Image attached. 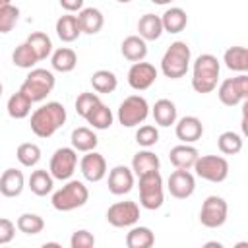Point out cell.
Returning a JSON list of instances; mask_svg holds the SVG:
<instances>
[{
    "label": "cell",
    "mask_w": 248,
    "mask_h": 248,
    "mask_svg": "<svg viewBox=\"0 0 248 248\" xmlns=\"http://www.w3.org/2000/svg\"><path fill=\"white\" fill-rule=\"evenodd\" d=\"M89 200V190L81 180H68L60 190L52 194V207L56 211H72L85 205Z\"/></svg>",
    "instance_id": "cell-5"
},
{
    "label": "cell",
    "mask_w": 248,
    "mask_h": 248,
    "mask_svg": "<svg viewBox=\"0 0 248 248\" xmlns=\"http://www.w3.org/2000/svg\"><path fill=\"white\" fill-rule=\"evenodd\" d=\"M229 215V205L221 196H207L202 203L200 211V223L207 229H219L225 225Z\"/></svg>",
    "instance_id": "cell-9"
},
{
    "label": "cell",
    "mask_w": 248,
    "mask_h": 248,
    "mask_svg": "<svg viewBox=\"0 0 248 248\" xmlns=\"http://www.w3.org/2000/svg\"><path fill=\"white\" fill-rule=\"evenodd\" d=\"M70 246H72V248H93V246H95V236H93L89 231L79 229V231H76V232L72 234Z\"/></svg>",
    "instance_id": "cell-43"
},
{
    "label": "cell",
    "mask_w": 248,
    "mask_h": 248,
    "mask_svg": "<svg viewBox=\"0 0 248 248\" xmlns=\"http://www.w3.org/2000/svg\"><path fill=\"white\" fill-rule=\"evenodd\" d=\"M161 23H163V31L167 33H180L184 31L186 23H188V16L182 8H169L163 16H161Z\"/></svg>",
    "instance_id": "cell-26"
},
{
    "label": "cell",
    "mask_w": 248,
    "mask_h": 248,
    "mask_svg": "<svg viewBox=\"0 0 248 248\" xmlns=\"http://www.w3.org/2000/svg\"><path fill=\"white\" fill-rule=\"evenodd\" d=\"M223 62L229 70L246 74L248 72V48L246 46H231L223 54Z\"/></svg>",
    "instance_id": "cell-24"
},
{
    "label": "cell",
    "mask_w": 248,
    "mask_h": 248,
    "mask_svg": "<svg viewBox=\"0 0 248 248\" xmlns=\"http://www.w3.org/2000/svg\"><path fill=\"white\" fill-rule=\"evenodd\" d=\"M70 141H72V147H74L76 151H81V153L93 151V149L97 147V143H99V140H97L95 132H93V130H89V128H85V126L76 128V130L72 132Z\"/></svg>",
    "instance_id": "cell-27"
},
{
    "label": "cell",
    "mask_w": 248,
    "mask_h": 248,
    "mask_svg": "<svg viewBox=\"0 0 248 248\" xmlns=\"http://www.w3.org/2000/svg\"><path fill=\"white\" fill-rule=\"evenodd\" d=\"M16 157L23 167H35L41 161V147L37 143H31V141L21 143L16 151Z\"/></svg>",
    "instance_id": "cell-39"
},
{
    "label": "cell",
    "mask_w": 248,
    "mask_h": 248,
    "mask_svg": "<svg viewBox=\"0 0 248 248\" xmlns=\"http://www.w3.org/2000/svg\"><path fill=\"white\" fill-rule=\"evenodd\" d=\"M56 85V78L50 70L45 68H33L27 78L23 79L19 91L31 101V103H41L46 99V95H50V91Z\"/></svg>",
    "instance_id": "cell-4"
},
{
    "label": "cell",
    "mask_w": 248,
    "mask_h": 248,
    "mask_svg": "<svg viewBox=\"0 0 248 248\" xmlns=\"http://www.w3.org/2000/svg\"><path fill=\"white\" fill-rule=\"evenodd\" d=\"M85 120H87L95 130H108V128L112 126L114 116H112V110H110L105 103H99V105H95V107L87 112Z\"/></svg>",
    "instance_id": "cell-28"
},
{
    "label": "cell",
    "mask_w": 248,
    "mask_h": 248,
    "mask_svg": "<svg viewBox=\"0 0 248 248\" xmlns=\"http://www.w3.org/2000/svg\"><path fill=\"white\" fill-rule=\"evenodd\" d=\"M192 169L207 182H223L229 176V161L221 155H202L196 159Z\"/></svg>",
    "instance_id": "cell-8"
},
{
    "label": "cell",
    "mask_w": 248,
    "mask_h": 248,
    "mask_svg": "<svg viewBox=\"0 0 248 248\" xmlns=\"http://www.w3.org/2000/svg\"><path fill=\"white\" fill-rule=\"evenodd\" d=\"M99 103H101V99H99L97 93H79L78 99H76V112L85 118L87 112H89L95 105H99Z\"/></svg>",
    "instance_id": "cell-42"
},
{
    "label": "cell",
    "mask_w": 248,
    "mask_h": 248,
    "mask_svg": "<svg viewBox=\"0 0 248 248\" xmlns=\"http://www.w3.org/2000/svg\"><path fill=\"white\" fill-rule=\"evenodd\" d=\"M116 2H120V4H128V2H132V0H116Z\"/></svg>",
    "instance_id": "cell-48"
},
{
    "label": "cell",
    "mask_w": 248,
    "mask_h": 248,
    "mask_svg": "<svg viewBox=\"0 0 248 248\" xmlns=\"http://www.w3.org/2000/svg\"><path fill=\"white\" fill-rule=\"evenodd\" d=\"M147 116H149V105L141 95H130L118 107V122L126 128H134L141 124Z\"/></svg>",
    "instance_id": "cell-7"
},
{
    "label": "cell",
    "mask_w": 248,
    "mask_h": 248,
    "mask_svg": "<svg viewBox=\"0 0 248 248\" xmlns=\"http://www.w3.org/2000/svg\"><path fill=\"white\" fill-rule=\"evenodd\" d=\"M153 4H159V6H165V4H170L172 0H151Z\"/></svg>",
    "instance_id": "cell-46"
},
{
    "label": "cell",
    "mask_w": 248,
    "mask_h": 248,
    "mask_svg": "<svg viewBox=\"0 0 248 248\" xmlns=\"http://www.w3.org/2000/svg\"><path fill=\"white\" fill-rule=\"evenodd\" d=\"M19 19V8L14 4H8L0 8V33H10Z\"/></svg>",
    "instance_id": "cell-40"
},
{
    "label": "cell",
    "mask_w": 248,
    "mask_h": 248,
    "mask_svg": "<svg viewBox=\"0 0 248 248\" xmlns=\"http://www.w3.org/2000/svg\"><path fill=\"white\" fill-rule=\"evenodd\" d=\"M25 188L23 172L17 169H6L0 176V194L6 198H17Z\"/></svg>",
    "instance_id": "cell-18"
},
{
    "label": "cell",
    "mask_w": 248,
    "mask_h": 248,
    "mask_svg": "<svg viewBox=\"0 0 248 248\" xmlns=\"http://www.w3.org/2000/svg\"><path fill=\"white\" fill-rule=\"evenodd\" d=\"M78 167V151L74 147H58L50 157L48 172L56 180H70Z\"/></svg>",
    "instance_id": "cell-11"
},
{
    "label": "cell",
    "mask_w": 248,
    "mask_h": 248,
    "mask_svg": "<svg viewBox=\"0 0 248 248\" xmlns=\"http://www.w3.org/2000/svg\"><path fill=\"white\" fill-rule=\"evenodd\" d=\"M78 19H79L81 33H87V35L99 33L105 23V17H103L101 10H97V8H81Z\"/></svg>",
    "instance_id": "cell-22"
},
{
    "label": "cell",
    "mask_w": 248,
    "mask_h": 248,
    "mask_svg": "<svg viewBox=\"0 0 248 248\" xmlns=\"http://www.w3.org/2000/svg\"><path fill=\"white\" fill-rule=\"evenodd\" d=\"M2 91H4V87H2V81H0V95H2Z\"/></svg>",
    "instance_id": "cell-49"
},
{
    "label": "cell",
    "mask_w": 248,
    "mask_h": 248,
    "mask_svg": "<svg viewBox=\"0 0 248 248\" xmlns=\"http://www.w3.org/2000/svg\"><path fill=\"white\" fill-rule=\"evenodd\" d=\"M155 79H157V70H155V66L149 64V62H143V60L134 62L132 68L128 70V83H130V87L136 89V91H145V89H149V87L155 83Z\"/></svg>",
    "instance_id": "cell-14"
},
{
    "label": "cell",
    "mask_w": 248,
    "mask_h": 248,
    "mask_svg": "<svg viewBox=\"0 0 248 248\" xmlns=\"http://www.w3.org/2000/svg\"><path fill=\"white\" fill-rule=\"evenodd\" d=\"M136 141L141 147H151V145H155L159 141V130L155 126H151V124H143L136 132Z\"/></svg>",
    "instance_id": "cell-41"
},
{
    "label": "cell",
    "mask_w": 248,
    "mask_h": 248,
    "mask_svg": "<svg viewBox=\"0 0 248 248\" xmlns=\"http://www.w3.org/2000/svg\"><path fill=\"white\" fill-rule=\"evenodd\" d=\"M16 227L19 232H25V234H39L43 229H45V221L41 215L37 213H21L16 221Z\"/></svg>",
    "instance_id": "cell-37"
},
{
    "label": "cell",
    "mask_w": 248,
    "mask_h": 248,
    "mask_svg": "<svg viewBox=\"0 0 248 248\" xmlns=\"http://www.w3.org/2000/svg\"><path fill=\"white\" fill-rule=\"evenodd\" d=\"M200 157L198 149L190 143H180V145H174L169 153V159L170 163L176 167V169H192L196 159Z\"/></svg>",
    "instance_id": "cell-19"
},
{
    "label": "cell",
    "mask_w": 248,
    "mask_h": 248,
    "mask_svg": "<svg viewBox=\"0 0 248 248\" xmlns=\"http://www.w3.org/2000/svg\"><path fill=\"white\" fill-rule=\"evenodd\" d=\"M120 52L130 62H140L147 56V41H143L140 35H130L122 41Z\"/></svg>",
    "instance_id": "cell-21"
},
{
    "label": "cell",
    "mask_w": 248,
    "mask_h": 248,
    "mask_svg": "<svg viewBox=\"0 0 248 248\" xmlns=\"http://www.w3.org/2000/svg\"><path fill=\"white\" fill-rule=\"evenodd\" d=\"M66 122V108L58 101H50L39 107L31 114V132L37 138H50L60 130Z\"/></svg>",
    "instance_id": "cell-1"
},
{
    "label": "cell",
    "mask_w": 248,
    "mask_h": 248,
    "mask_svg": "<svg viewBox=\"0 0 248 248\" xmlns=\"http://www.w3.org/2000/svg\"><path fill=\"white\" fill-rule=\"evenodd\" d=\"M153 118H155V122L159 124V126H163V128H167V126H170V124H174L176 122V107H174V103L172 101H169V99H159L155 105H153Z\"/></svg>",
    "instance_id": "cell-30"
},
{
    "label": "cell",
    "mask_w": 248,
    "mask_h": 248,
    "mask_svg": "<svg viewBox=\"0 0 248 248\" xmlns=\"http://www.w3.org/2000/svg\"><path fill=\"white\" fill-rule=\"evenodd\" d=\"M8 4H12L10 0H0V8H4V6H8Z\"/></svg>",
    "instance_id": "cell-47"
},
{
    "label": "cell",
    "mask_w": 248,
    "mask_h": 248,
    "mask_svg": "<svg viewBox=\"0 0 248 248\" xmlns=\"http://www.w3.org/2000/svg\"><path fill=\"white\" fill-rule=\"evenodd\" d=\"M134 188V172L126 165H116L108 172V190L114 196H124Z\"/></svg>",
    "instance_id": "cell-16"
},
{
    "label": "cell",
    "mask_w": 248,
    "mask_h": 248,
    "mask_svg": "<svg viewBox=\"0 0 248 248\" xmlns=\"http://www.w3.org/2000/svg\"><path fill=\"white\" fill-rule=\"evenodd\" d=\"M12 62L17 66V68H23V70H31L39 58L37 54L33 52V48L27 45V43H21L19 46H16V50L12 52Z\"/></svg>",
    "instance_id": "cell-36"
},
{
    "label": "cell",
    "mask_w": 248,
    "mask_h": 248,
    "mask_svg": "<svg viewBox=\"0 0 248 248\" xmlns=\"http://www.w3.org/2000/svg\"><path fill=\"white\" fill-rule=\"evenodd\" d=\"M56 35L64 43H74L81 35V27H79L78 16H72V14L60 16L56 19Z\"/></svg>",
    "instance_id": "cell-20"
},
{
    "label": "cell",
    "mask_w": 248,
    "mask_h": 248,
    "mask_svg": "<svg viewBox=\"0 0 248 248\" xmlns=\"http://www.w3.org/2000/svg\"><path fill=\"white\" fill-rule=\"evenodd\" d=\"M31 105H33V103H31L21 91H17V93H14V95L8 99L6 108H8V114H10L12 118L21 120V118H27V116H29Z\"/></svg>",
    "instance_id": "cell-33"
},
{
    "label": "cell",
    "mask_w": 248,
    "mask_h": 248,
    "mask_svg": "<svg viewBox=\"0 0 248 248\" xmlns=\"http://www.w3.org/2000/svg\"><path fill=\"white\" fill-rule=\"evenodd\" d=\"M50 64H52V68H54L56 72L68 74V72H72V70L76 68V64H78V56H76V52H74L72 48H68V46H60V48H56V50L52 52Z\"/></svg>",
    "instance_id": "cell-29"
},
{
    "label": "cell",
    "mask_w": 248,
    "mask_h": 248,
    "mask_svg": "<svg viewBox=\"0 0 248 248\" xmlns=\"http://www.w3.org/2000/svg\"><path fill=\"white\" fill-rule=\"evenodd\" d=\"M91 85L97 93H112L118 85V79L110 70H97L91 76Z\"/></svg>",
    "instance_id": "cell-35"
},
{
    "label": "cell",
    "mask_w": 248,
    "mask_h": 248,
    "mask_svg": "<svg viewBox=\"0 0 248 248\" xmlns=\"http://www.w3.org/2000/svg\"><path fill=\"white\" fill-rule=\"evenodd\" d=\"M155 242V234L151 232L149 227H134L126 234V246L128 248H151Z\"/></svg>",
    "instance_id": "cell-31"
},
{
    "label": "cell",
    "mask_w": 248,
    "mask_h": 248,
    "mask_svg": "<svg viewBox=\"0 0 248 248\" xmlns=\"http://www.w3.org/2000/svg\"><path fill=\"white\" fill-rule=\"evenodd\" d=\"M25 43L33 48V52L37 54L39 60H45V58L50 56V52H52V41H50V37H48L46 33H43V31L31 33Z\"/></svg>",
    "instance_id": "cell-34"
},
{
    "label": "cell",
    "mask_w": 248,
    "mask_h": 248,
    "mask_svg": "<svg viewBox=\"0 0 248 248\" xmlns=\"http://www.w3.org/2000/svg\"><path fill=\"white\" fill-rule=\"evenodd\" d=\"M16 236V225L10 219L0 217V244H8L12 242Z\"/></svg>",
    "instance_id": "cell-44"
},
{
    "label": "cell",
    "mask_w": 248,
    "mask_h": 248,
    "mask_svg": "<svg viewBox=\"0 0 248 248\" xmlns=\"http://www.w3.org/2000/svg\"><path fill=\"white\" fill-rule=\"evenodd\" d=\"M217 145H219V151L221 153H225V155H236L242 149V136L236 134V132H223L217 138Z\"/></svg>",
    "instance_id": "cell-38"
},
{
    "label": "cell",
    "mask_w": 248,
    "mask_h": 248,
    "mask_svg": "<svg viewBox=\"0 0 248 248\" xmlns=\"http://www.w3.org/2000/svg\"><path fill=\"white\" fill-rule=\"evenodd\" d=\"M140 219V207L136 202H116L107 209V221L116 227V229H124V227H132L136 225Z\"/></svg>",
    "instance_id": "cell-12"
},
{
    "label": "cell",
    "mask_w": 248,
    "mask_h": 248,
    "mask_svg": "<svg viewBox=\"0 0 248 248\" xmlns=\"http://www.w3.org/2000/svg\"><path fill=\"white\" fill-rule=\"evenodd\" d=\"M58 2L66 12H79L83 8V0H58Z\"/></svg>",
    "instance_id": "cell-45"
},
{
    "label": "cell",
    "mask_w": 248,
    "mask_h": 248,
    "mask_svg": "<svg viewBox=\"0 0 248 248\" xmlns=\"http://www.w3.org/2000/svg\"><path fill=\"white\" fill-rule=\"evenodd\" d=\"M176 138L182 141V143H194L202 138L203 134V124L198 116H182L178 122H176Z\"/></svg>",
    "instance_id": "cell-17"
},
{
    "label": "cell",
    "mask_w": 248,
    "mask_h": 248,
    "mask_svg": "<svg viewBox=\"0 0 248 248\" xmlns=\"http://www.w3.org/2000/svg\"><path fill=\"white\" fill-rule=\"evenodd\" d=\"M219 60L213 54H200L194 60V68H192V87L196 93H211L217 87L219 81Z\"/></svg>",
    "instance_id": "cell-2"
},
{
    "label": "cell",
    "mask_w": 248,
    "mask_h": 248,
    "mask_svg": "<svg viewBox=\"0 0 248 248\" xmlns=\"http://www.w3.org/2000/svg\"><path fill=\"white\" fill-rule=\"evenodd\" d=\"M190 58H192L190 46L184 41H174L161 58V72L170 79H178L186 76L190 68Z\"/></svg>",
    "instance_id": "cell-3"
},
{
    "label": "cell",
    "mask_w": 248,
    "mask_h": 248,
    "mask_svg": "<svg viewBox=\"0 0 248 248\" xmlns=\"http://www.w3.org/2000/svg\"><path fill=\"white\" fill-rule=\"evenodd\" d=\"M138 178H140V203H141V207H145L149 211L159 209L165 202L161 172L151 170V172H145Z\"/></svg>",
    "instance_id": "cell-6"
},
{
    "label": "cell",
    "mask_w": 248,
    "mask_h": 248,
    "mask_svg": "<svg viewBox=\"0 0 248 248\" xmlns=\"http://www.w3.org/2000/svg\"><path fill=\"white\" fill-rule=\"evenodd\" d=\"M159 157L149 151V149H143V151H138L134 157H132V172L136 176H141L145 172H151V170H159Z\"/></svg>",
    "instance_id": "cell-25"
},
{
    "label": "cell",
    "mask_w": 248,
    "mask_h": 248,
    "mask_svg": "<svg viewBox=\"0 0 248 248\" xmlns=\"http://www.w3.org/2000/svg\"><path fill=\"white\" fill-rule=\"evenodd\" d=\"M79 170H81V174H83L85 180H89V182H99V180H103L105 174H107V161H105V157H103L101 153H97L95 149H93V151H87V153L81 157V161H79Z\"/></svg>",
    "instance_id": "cell-15"
},
{
    "label": "cell",
    "mask_w": 248,
    "mask_h": 248,
    "mask_svg": "<svg viewBox=\"0 0 248 248\" xmlns=\"http://www.w3.org/2000/svg\"><path fill=\"white\" fill-rule=\"evenodd\" d=\"M138 33L143 41H157L163 35V23L161 17L155 14H145L138 21Z\"/></svg>",
    "instance_id": "cell-23"
},
{
    "label": "cell",
    "mask_w": 248,
    "mask_h": 248,
    "mask_svg": "<svg viewBox=\"0 0 248 248\" xmlns=\"http://www.w3.org/2000/svg\"><path fill=\"white\" fill-rule=\"evenodd\" d=\"M219 101L227 107H236L238 103L248 99V76L238 74L236 78L225 79L217 89Z\"/></svg>",
    "instance_id": "cell-10"
},
{
    "label": "cell",
    "mask_w": 248,
    "mask_h": 248,
    "mask_svg": "<svg viewBox=\"0 0 248 248\" xmlns=\"http://www.w3.org/2000/svg\"><path fill=\"white\" fill-rule=\"evenodd\" d=\"M167 188H169L172 198L186 200L196 190V178L188 169H176V170L170 172V176L167 180Z\"/></svg>",
    "instance_id": "cell-13"
},
{
    "label": "cell",
    "mask_w": 248,
    "mask_h": 248,
    "mask_svg": "<svg viewBox=\"0 0 248 248\" xmlns=\"http://www.w3.org/2000/svg\"><path fill=\"white\" fill-rule=\"evenodd\" d=\"M52 186H54V178L48 170L45 169H39V170H33L31 176H29V188L35 196H46L52 192Z\"/></svg>",
    "instance_id": "cell-32"
}]
</instances>
